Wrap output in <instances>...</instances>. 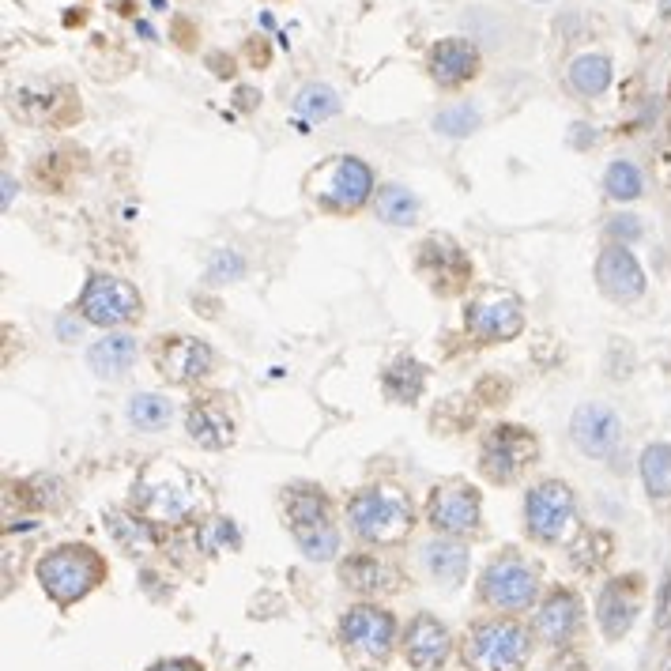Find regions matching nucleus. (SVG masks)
<instances>
[{
  "label": "nucleus",
  "instance_id": "obj_1",
  "mask_svg": "<svg viewBox=\"0 0 671 671\" xmlns=\"http://www.w3.org/2000/svg\"><path fill=\"white\" fill-rule=\"evenodd\" d=\"M200 502L204 494H200L197 475H189L178 464H148L132 483V509L151 524L193 521Z\"/></svg>",
  "mask_w": 671,
  "mask_h": 671
},
{
  "label": "nucleus",
  "instance_id": "obj_2",
  "mask_svg": "<svg viewBox=\"0 0 671 671\" xmlns=\"http://www.w3.org/2000/svg\"><path fill=\"white\" fill-rule=\"evenodd\" d=\"M347 524L370 547H396L415 524L411 498L400 487H366L347 502Z\"/></svg>",
  "mask_w": 671,
  "mask_h": 671
},
{
  "label": "nucleus",
  "instance_id": "obj_3",
  "mask_svg": "<svg viewBox=\"0 0 671 671\" xmlns=\"http://www.w3.org/2000/svg\"><path fill=\"white\" fill-rule=\"evenodd\" d=\"M532 656V634L517 619H479L460 641L468 671H524Z\"/></svg>",
  "mask_w": 671,
  "mask_h": 671
},
{
  "label": "nucleus",
  "instance_id": "obj_4",
  "mask_svg": "<svg viewBox=\"0 0 671 671\" xmlns=\"http://www.w3.org/2000/svg\"><path fill=\"white\" fill-rule=\"evenodd\" d=\"M38 581L57 607H72L83 600L91 589H99L106 581V562L99 551H91L87 543H61L42 555L38 562Z\"/></svg>",
  "mask_w": 671,
  "mask_h": 671
},
{
  "label": "nucleus",
  "instance_id": "obj_5",
  "mask_svg": "<svg viewBox=\"0 0 671 671\" xmlns=\"http://www.w3.org/2000/svg\"><path fill=\"white\" fill-rule=\"evenodd\" d=\"M287 528L295 536L298 551L313 562H328L340 551V528L332 524V509H328V498L317 487H291L287 498Z\"/></svg>",
  "mask_w": 671,
  "mask_h": 671
},
{
  "label": "nucleus",
  "instance_id": "obj_6",
  "mask_svg": "<svg viewBox=\"0 0 671 671\" xmlns=\"http://www.w3.org/2000/svg\"><path fill=\"white\" fill-rule=\"evenodd\" d=\"M540 596V570L517 551H502L487 562L479 581V600L498 611H528Z\"/></svg>",
  "mask_w": 671,
  "mask_h": 671
},
{
  "label": "nucleus",
  "instance_id": "obj_7",
  "mask_svg": "<svg viewBox=\"0 0 671 671\" xmlns=\"http://www.w3.org/2000/svg\"><path fill=\"white\" fill-rule=\"evenodd\" d=\"M524 532L536 543H570L577 532V502L558 479H547L524 494Z\"/></svg>",
  "mask_w": 671,
  "mask_h": 671
},
{
  "label": "nucleus",
  "instance_id": "obj_8",
  "mask_svg": "<svg viewBox=\"0 0 671 671\" xmlns=\"http://www.w3.org/2000/svg\"><path fill=\"white\" fill-rule=\"evenodd\" d=\"M310 193L332 212H355L374 193V174L355 155H332L310 174Z\"/></svg>",
  "mask_w": 671,
  "mask_h": 671
},
{
  "label": "nucleus",
  "instance_id": "obj_9",
  "mask_svg": "<svg viewBox=\"0 0 671 671\" xmlns=\"http://www.w3.org/2000/svg\"><path fill=\"white\" fill-rule=\"evenodd\" d=\"M536 453H540V445H536V438L524 426L502 423L494 426V430H487V438L479 445V468H483V475L491 483H509L528 464H536Z\"/></svg>",
  "mask_w": 671,
  "mask_h": 671
},
{
  "label": "nucleus",
  "instance_id": "obj_10",
  "mask_svg": "<svg viewBox=\"0 0 671 671\" xmlns=\"http://www.w3.org/2000/svg\"><path fill=\"white\" fill-rule=\"evenodd\" d=\"M464 325L472 336L487 340V344H498V340H513L521 336L524 328V306L513 291H498V287H487L479 295L468 298L464 306Z\"/></svg>",
  "mask_w": 671,
  "mask_h": 671
},
{
  "label": "nucleus",
  "instance_id": "obj_11",
  "mask_svg": "<svg viewBox=\"0 0 671 671\" xmlns=\"http://www.w3.org/2000/svg\"><path fill=\"white\" fill-rule=\"evenodd\" d=\"M140 291L132 287L129 279H117V276H95L80 295V313L83 321L99 328H117V325H129L140 317Z\"/></svg>",
  "mask_w": 671,
  "mask_h": 671
},
{
  "label": "nucleus",
  "instance_id": "obj_12",
  "mask_svg": "<svg viewBox=\"0 0 671 671\" xmlns=\"http://www.w3.org/2000/svg\"><path fill=\"white\" fill-rule=\"evenodd\" d=\"M426 521L438 536H475L479 532V521H483V502H479V491L468 487V483H442L434 487L430 502H426Z\"/></svg>",
  "mask_w": 671,
  "mask_h": 671
},
{
  "label": "nucleus",
  "instance_id": "obj_13",
  "mask_svg": "<svg viewBox=\"0 0 671 671\" xmlns=\"http://www.w3.org/2000/svg\"><path fill=\"white\" fill-rule=\"evenodd\" d=\"M340 638H344L351 649H359V653L385 660L396 641V619L385 607L359 604L340 619Z\"/></svg>",
  "mask_w": 671,
  "mask_h": 671
},
{
  "label": "nucleus",
  "instance_id": "obj_14",
  "mask_svg": "<svg viewBox=\"0 0 671 671\" xmlns=\"http://www.w3.org/2000/svg\"><path fill=\"white\" fill-rule=\"evenodd\" d=\"M570 438L589 457H615L622 445V419L607 404H581L570 419Z\"/></svg>",
  "mask_w": 671,
  "mask_h": 671
},
{
  "label": "nucleus",
  "instance_id": "obj_15",
  "mask_svg": "<svg viewBox=\"0 0 671 671\" xmlns=\"http://www.w3.org/2000/svg\"><path fill=\"white\" fill-rule=\"evenodd\" d=\"M453 653V638L430 611H419L404 630V660L415 671H438Z\"/></svg>",
  "mask_w": 671,
  "mask_h": 671
},
{
  "label": "nucleus",
  "instance_id": "obj_16",
  "mask_svg": "<svg viewBox=\"0 0 671 671\" xmlns=\"http://www.w3.org/2000/svg\"><path fill=\"white\" fill-rule=\"evenodd\" d=\"M596 283L611 302H638L645 295V272L626 246H607L596 261Z\"/></svg>",
  "mask_w": 671,
  "mask_h": 671
},
{
  "label": "nucleus",
  "instance_id": "obj_17",
  "mask_svg": "<svg viewBox=\"0 0 671 671\" xmlns=\"http://www.w3.org/2000/svg\"><path fill=\"white\" fill-rule=\"evenodd\" d=\"M215 351L197 336H170L159 347V374L166 381H178V385H189V381H200V377L212 370Z\"/></svg>",
  "mask_w": 671,
  "mask_h": 671
},
{
  "label": "nucleus",
  "instance_id": "obj_18",
  "mask_svg": "<svg viewBox=\"0 0 671 671\" xmlns=\"http://www.w3.org/2000/svg\"><path fill=\"white\" fill-rule=\"evenodd\" d=\"M419 272H423L434 287L457 291L460 283L468 279V272H472V264H468L464 249H460L453 238L434 234V238H426L423 246H419Z\"/></svg>",
  "mask_w": 671,
  "mask_h": 671
},
{
  "label": "nucleus",
  "instance_id": "obj_19",
  "mask_svg": "<svg viewBox=\"0 0 671 671\" xmlns=\"http://www.w3.org/2000/svg\"><path fill=\"white\" fill-rule=\"evenodd\" d=\"M468 566H472V555L453 536H434V540H426L419 547V570L442 589H457L460 581L468 577Z\"/></svg>",
  "mask_w": 671,
  "mask_h": 671
},
{
  "label": "nucleus",
  "instance_id": "obj_20",
  "mask_svg": "<svg viewBox=\"0 0 671 671\" xmlns=\"http://www.w3.org/2000/svg\"><path fill=\"white\" fill-rule=\"evenodd\" d=\"M596 619L611 641H619L634 619H638V577H615L607 581L600 600H596Z\"/></svg>",
  "mask_w": 671,
  "mask_h": 671
},
{
  "label": "nucleus",
  "instance_id": "obj_21",
  "mask_svg": "<svg viewBox=\"0 0 671 671\" xmlns=\"http://www.w3.org/2000/svg\"><path fill=\"white\" fill-rule=\"evenodd\" d=\"M577 626H581V600L570 589L547 592V600L536 611V638L555 645V649H566L577 634Z\"/></svg>",
  "mask_w": 671,
  "mask_h": 671
},
{
  "label": "nucleus",
  "instance_id": "obj_22",
  "mask_svg": "<svg viewBox=\"0 0 671 671\" xmlns=\"http://www.w3.org/2000/svg\"><path fill=\"white\" fill-rule=\"evenodd\" d=\"M396 566L377 551H355L340 562V581L359 596H381V592L396 589Z\"/></svg>",
  "mask_w": 671,
  "mask_h": 671
},
{
  "label": "nucleus",
  "instance_id": "obj_23",
  "mask_svg": "<svg viewBox=\"0 0 671 671\" xmlns=\"http://www.w3.org/2000/svg\"><path fill=\"white\" fill-rule=\"evenodd\" d=\"M185 426H189V438L204 449H227L234 442V419L227 415V408L208 396V400H197L189 415H185Z\"/></svg>",
  "mask_w": 671,
  "mask_h": 671
},
{
  "label": "nucleus",
  "instance_id": "obj_24",
  "mask_svg": "<svg viewBox=\"0 0 671 671\" xmlns=\"http://www.w3.org/2000/svg\"><path fill=\"white\" fill-rule=\"evenodd\" d=\"M479 68V53L468 38H445L430 50V76L442 87H457V83L472 80Z\"/></svg>",
  "mask_w": 671,
  "mask_h": 671
},
{
  "label": "nucleus",
  "instance_id": "obj_25",
  "mask_svg": "<svg viewBox=\"0 0 671 671\" xmlns=\"http://www.w3.org/2000/svg\"><path fill=\"white\" fill-rule=\"evenodd\" d=\"M87 362H91V370L99 377L117 381V377L129 374V366L136 362V340H132L129 332H110V336H102V340L91 344Z\"/></svg>",
  "mask_w": 671,
  "mask_h": 671
},
{
  "label": "nucleus",
  "instance_id": "obj_26",
  "mask_svg": "<svg viewBox=\"0 0 671 671\" xmlns=\"http://www.w3.org/2000/svg\"><path fill=\"white\" fill-rule=\"evenodd\" d=\"M423 385H426V370L419 366L415 359H396L385 377H381V389L389 400L396 404H415L419 396H423Z\"/></svg>",
  "mask_w": 671,
  "mask_h": 671
},
{
  "label": "nucleus",
  "instance_id": "obj_27",
  "mask_svg": "<svg viewBox=\"0 0 671 671\" xmlns=\"http://www.w3.org/2000/svg\"><path fill=\"white\" fill-rule=\"evenodd\" d=\"M641 483H645L649 498H656V502H668L671 498V445L668 442H653L641 453Z\"/></svg>",
  "mask_w": 671,
  "mask_h": 671
},
{
  "label": "nucleus",
  "instance_id": "obj_28",
  "mask_svg": "<svg viewBox=\"0 0 671 671\" xmlns=\"http://www.w3.org/2000/svg\"><path fill=\"white\" fill-rule=\"evenodd\" d=\"M607 83H611V61L604 53H581L570 65V87L577 95H585V99L604 95Z\"/></svg>",
  "mask_w": 671,
  "mask_h": 671
},
{
  "label": "nucleus",
  "instance_id": "obj_29",
  "mask_svg": "<svg viewBox=\"0 0 671 671\" xmlns=\"http://www.w3.org/2000/svg\"><path fill=\"white\" fill-rule=\"evenodd\" d=\"M106 521H110V532H114V540H117L121 551H129V555H144V551L155 547L151 521H144V517H132V513H110Z\"/></svg>",
  "mask_w": 671,
  "mask_h": 671
},
{
  "label": "nucleus",
  "instance_id": "obj_30",
  "mask_svg": "<svg viewBox=\"0 0 671 671\" xmlns=\"http://www.w3.org/2000/svg\"><path fill=\"white\" fill-rule=\"evenodd\" d=\"M125 415H129V423L136 426V430H148V434H155V430H163V426L170 423L174 408H170V400H166V396L140 393V396H132L129 400Z\"/></svg>",
  "mask_w": 671,
  "mask_h": 671
},
{
  "label": "nucleus",
  "instance_id": "obj_31",
  "mask_svg": "<svg viewBox=\"0 0 671 671\" xmlns=\"http://www.w3.org/2000/svg\"><path fill=\"white\" fill-rule=\"evenodd\" d=\"M377 215H381L385 223H393V227H408V223H415V215H419V200L411 197L404 185H385V189L377 193Z\"/></svg>",
  "mask_w": 671,
  "mask_h": 671
},
{
  "label": "nucleus",
  "instance_id": "obj_32",
  "mask_svg": "<svg viewBox=\"0 0 671 671\" xmlns=\"http://www.w3.org/2000/svg\"><path fill=\"white\" fill-rule=\"evenodd\" d=\"M604 189H607V197H615V200H638L641 189H645V181H641L638 166L626 163V159H619V163L607 166Z\"/></svg>",
  "mask_w": 671,
  "mask_h": 671
},
{
  "label": "nucleus",
  "instance_id": "obj_33",
  "mask_svg": "<svg viewBox=\"0 0 671 671\" xmlns=\"http://www.w3.org/2000/svg\"><path fill=\"white\" fill-rule=\"evenodd\" d=\"M295 110L302 117H332L336 110H340V99H336V91L332 87H325V83H310V87H302L298 91V99H295Z\"/></svg>",
  "mask_w": 671,
  "mask_h": 671
},
{
  "label": "nucleus",
  "instance_id": "obj_34",
  "mask_svg": "<svg viewBox=\"0 0 671 671\" xmlns=\"http://www.w3.org/2000/svg\"><path fill=\"white\" fill-rule=\"evenodd\" d=\"M472 125H475V110H468V106H457V110L438 114V129L449 132V136H464V132H472Z\"/></svg>",
  "mask_w": 671,
  "mask_h": 671
},
{
  "label": "nucleus",
  "instance_id": "obj_35",
  "mask_svg": "<svg viewBox=\"0 0 671 671\" xmlns=\"http://www.w3.org/2000/svg\"><path fill=\"white\" fill-rule=\"evenodd\" d=\"M607 234H611V238H619V246L622 242H630V238H638L641 234L638 215H615V219L607 223Z\"/></svg>",
  "mask_w": 671,
  "mask_h": 671
},
{
  "label": "nucleus",
  "instance_id": "obj_36",
  "mask_svg": "<svg viewBox=\"0 0 671 671\" xmlns=\"http://www.w3.org/2000/svg\"><path fill=\"white\" fill-rule=\"evenodd\" d=\"M551 671H585V664H581V656L577 653H562L555 664H551Z\"/></svg>",
  "mask_w": 671,
  "mask_h": 671
},
{
  "label": "nucleus",
  "instance_id": "obj_37",
  "mask_svg": "<svg viewBox=\"0 0 671 671\" xmlns=\"http://www.w3.org/2000/svg\"><path fill=\"white\" fill-rule=\"evenodd\" d=\"M151 671H200L193 660H163V664H155Z\"/></svg>",
  "mask_w": 671,
  "mask_h": 671
},
{
  "label": "nucleus",
  "instance_id": "obj_38",
  "mask_svg": "<svg viewBox=\"0 0 671 671\" xmlns=\"http://www.w3.org/2000/svg\"><path fill=\"white\" fill-rule=\"evenodd\" d=\"M664 16L671 19V0H664Z\"/></svg>",
  "mask_w": 671,
  "mask_h": 671
}]
</instances>
